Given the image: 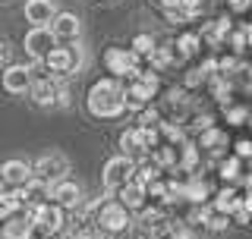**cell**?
<instances>
[{
  "label": "cell",
  "instance_id": "obj_1",
  "mask_svg": "<svg viewBox=\"0 0 252 239\" xmlns=\"http://www.w3.org/2000/svg\"><path fill=\"white\" fill-rule=\"evenodd\" d=\"M85 110L94 120H117L126 114V101H123V82L120 79H94L85 91Z\"/></svg>",
  "mask_w": 252,
  "mask_h": 239
},
{
  "label": "cell",
  "instance_id": "obj_2",
  "mask_svg": "<svg viewBox=\"0 0 252 239\" xmlns=\"http://www.w3.org/2000/svg\"><path fill=\"white\" fill-rule=\"evenodd\" d=\"M158 89H161V82H158V73H152V69H139L136 76H129L123 82L126 110H136L139 114L142 107H148L158 98Z\"/></svg>",
  "mask_w": 252,
  "mask_h": 239
},
{
  "label": "cell",
  "instance_id": "obj_3",
  "mask_svg": "<svg viewBox=\"0 0 252 239\" xmlns=\"http://www.w3.org/2000/svg\"><path fill=\"white\" fill-rule=\"evenodd\" d=\"M82 66H85L82 44H57L44 57V69H47V76H54V79H69V76H76Z\"/></svg>",
  "mask_w": 252,
  "mask_h": 239
},
{
  "label": "cell",
  "instance_id": "obj_4",
  "mask_svg": "<svg viewBox=\"0 0 252 239\" xmlns=\"http://www.w3.org/2000/svg\"><path fill=\"white\" fill-rule=\"evenodd\" d=\"M92 220L98 224L104 233L114 239V236H120V233H126V230L132 227V214L123 208L117 198H110V195H104V198H98V208H94V214H92Z\"/></svg>",
  "mask_w": 252,
  "mask_h": 239
},
{
  "label": "cell",
  "instance_id": "obj_5",
  "mask_svg": "<svg viewBox=\"0 0 252 239\" xmlns=\"http://www.w3.org/2000/svg\"><path fill=\"white\" fill-rule=\"evenodd\" d=\"M32 227H35V236H63L66 233V211L57 208L54 202H41L29 208Z\"/></svg>",
  "mask_w": 252,
  "mask_h": 239
},
{
  "label": "cell",
  "instance_id": "obj_6",
  "mask_svg": "<svg viewBox=\"0 0 252 239\" xmlns=\"http://www.w3.org/2000/svg\"><path fill=\"white\" fill-rule=\"evenodd\" d=\"M66 173H69V157L63 151H44V154H38L32 161V177L38 182H44V186L66 179Z\"/></svg>",
  "mask_w": 252,
  "mask_h": 239
},
{
  "label": "cell",
  "instance_id": "obj_7",
  "mask_svg": "<svg viewBox=\"0 0 252 239\" xmlns=\"http://www.w3.org/2000/svg\"><path fill=\"white\" fill-rule=\"evenodd\" d=\"M158 142H161V139H158V129H145V126H129V129L120 132L123 157H129V161H136V157H148Z\"/></svg>",
  "mask_w": 252,
  "mask_h": 239
},
{
  "label": "cell",
  "instance_id": "obj_8",
  "mask_svg": "<svg viewBox=\"0 0 252 239\" xmlns=\"http://www.w3.org/2000/svg\"><path fill=\"white\" fill-rule=\"evenodd\" d=\"M104 69L110 73V79H120V82H126L129 76H136L139 69H142V60L129 51V47L114 44V47H107V51H104Z\"/></svg>",
  "mask_w": 252,
  "mask_h": 239
},
{
  "label": "cell",
  "instance_id": "obj_9",
  "mask_svg": "<svg viewBox=\"0 0 252 239\" xmlns=\"http://www.w3.org/2000/svg\"><path fill=\"white\" fill-rule=\"evenodd\" d=\"M132 177H136V161L117 154V157H110L104 164V170H101V186H104L107 195H114L117 189H123L126 182H132Z\"/></svg>",
  "mask_w": 252,
  "mask_h": 239
},
{
  "label": "cell",
  "instance_id": "obj_10",
  "mask_svg": "<svg viewBox=\"0 0 252 239\" xmlns=\"http://www.w3.org/2000/svg\"><path fill=\"white\" fill-rule=\"evenodd\" d=\"M47 202H54L57 208L63 211H76V208H82V202H85V195H82V186H79L76 179H60V182H54L51 189H47Z\"/></svg>",
  "mask_w": 252,
  "mask_h": 239
},
{
  "label": "cell",
  "instance_id": "obj_11",
  "mask_svg": "<svg viewBox=\"0 0 252 239\" xmlns=\"http://www.w3.org/2000/svg\"><path fill=\"white\" fill-rule=\"evenodd\" d=\"M32 79H35V69L29 63H6L3 73H0V85H3L6 94H29Z\"/></svg>",
  "mask_w": 252,
  "mask_h": 239
},
{
  "label": "cell",
  "instance_id": "obj_12",
  "mask_svg": "<svg viewBox=\"0 0 252 239\" xmlns=\"http://www.w3.org/2000/svg\"><path fill=\"white\" fill-rule=\"evenodd\" d=\"M47 29L57 44H79V38H82V19L76 13H57Z\"/></svg>",
  "mask_w": 252,
  "mask_h": 239
},
{
  "label": "cell",
  "instance_id": "obj_13",
  "mask_svg": "<svg viewBox=\"0 0 252 239\" xmlns=\"http://www.w3.org/2000/svg\"><path fill=\"white\" fill-rule=\"evenodd\" d=\"M57 91H60V79H54L47 73H35L29 98H32V104H38V107H57Z\"/></svg>",
  "mask_w": 252,
  "mask_h": 239
},
{
  "label": "cell",
  "instance_id": "obj_14",
  "mask_svg": "<svg viewBox=\"0 0 252 239\" xmlns=\"http://www.w3.org/2000/svg\"><path fill=\"white\" fill-rule=\"evenodd\" d=\"M22 47H26L29 60L44 63V57L54 51V47H57V41H54L51 29H29V31H26V38H22Z\"/></svg>",
  "mask_w": 252,
  "mask_h": 239
},
{
  "label": "cell",
  "instance_id": "obj_15",
  "mask_svg": "<svg viewBox=\"0 0 252 239\" xmlns=\"http://www.w3.org/2000/svg\"><path fill=\"white\" fill-rule=\"evenodd\" d=\"M0 182L6 189H26L32 182V164L22 157H10V161L0 164Z\"/></svg>",
  "mask_w": 252,
  "mask_h": 239
},
{
  "label": "cell",
  "instance_id": "obj_16",
  "mask_svg": "<svg viewBox=\"0 0 252 239\" xmlns=\"http://www.w3.org/2000/svg\"><path fill=\"white\" fill-rule=\"evenodd\" d=\"M22 13H26V22H32V29H47L60 10L54 0H26Z\"/></svg>",
  "mask_w": 252,
  "mask_h": 239
},
{
  "label": "cell",
  "instance_id": "obj_17",
  "mask_svg": "<svg viewBox=\"0 0 252 239\" xmlns=\"http://www.w3.org/2000/svg\"><path fill=\"white\" fill-rule=\"evenodd\" d=\"M35 236V227H32V217H29V208L6 217L0 224V239H32Z\"/></svg>",
  "mask_w": 252,
  "mask_h": 239
},
{
  "label": "cell",
  "instance_id": "obj_18",
  "mask_svg": "<svg viewBox=\"0 0 252 239\" xmlns=\"http://www.w3.org/2000/svg\"><path fill=\"white\" fill-rule=\"evenodd\" d=\"M110 198H117V202H120V205H123V208L129 211V214H139V211L148 205V192H145V186H139L136 179H132V182H126L123 189H117V192L110 195Z\"/></svg>",
  "mask_w": 252,
  "mask_h": 239
},
{
  "label": "cell",
  "instance_id": "obj_19",
  "mask_svg": "<svg viewBox=\"0 0 252 239\" xmlns=\"http://www.w3.org/2000/svg\"><path fill=\"white\" fill-rule=\"evenodd\" d=\"M236 208H240V192H236V186H224L220 192L211 195V211L215 214H227V217H230Z\"/></svg>",
  "mask_w": 252,
  "mask_h": 239
},
{
  "label": "cell",
  "instance_id": "obj_20",
  "mask_svg": "<svg viewBox=\"0 0 252 239\" xmlns=\"http://www.w3.org/2000/svg\"><path fill=\"white\" fill-rule=\"evenodd\" d=\"M26 211V195H22V189H6L3 195H0V224H3L6 217H13V214Z\"/></svg>",
  "mask_w": 252,
  "mask_h": 239
},
{
  "label": "cell",
  "instance_id": "obj_21",
  "mask_svg": "<svg viewBox=\"0 0 252 239\" xmlns=\"http://www.w3.org/2000/svg\"><path fill=\"white\" fill-rule=\"evenodd\" d=\"M199 47H202V35H199V31H180L177 41H173V51L180 54V60L199 54Z\"/></svg>",
  "mask_w": 252,
  "mask_h": 239
},
{
  "label": "cell",
  "instance_id": "obj_22",
  "mask_svg": "<svg viewBox=\"0 0 252 239\" xmlns=\"http://www.w3.org/2000/svg\"><path fill=\"white\" fill-rule=\"evenodd\" d=\"M199 148H205V151H220V148H227V132L218 129V126H211V129L199 132Z\"/></svg>",
  "mask_w": 252,
  "mask_h": 239
},
{
  "label": "cell",
  "instance_id": "obj_23",
  "mask_svg": "<svg viewBox=\"0 0 252 239\" xmlns=\"http://www.w3.org/2000/svg\"><path fill=\"white\" fill-rule=\"evenodd\" d=\"M155 47H158V41H155V35H148V31H139V35H136V38L129 41V51L136 54L139 60H142V57L148 60V57L155 54Z\"/></svg>",
  "mask_w": 252,
  "mask_h": 239
},
{
  "label": "cell",
  "instance_id": "obj_24",
  "mask_svg": "<svg viewBox=\"0 0 252 239\" xmlns=\"http://www.w3.org/2000/svg\"><path fill=\"white\" fill-rule=\"evenodd\" d=\"M224 117L230 126H243V123H249V107L246 104H224Z\"/></svg>",
  "mask_w": 252,
  "mask_h": 239
},
{
  "label": "cell",
  "instance_id": "obj_25",
  "mask_svg": "<svg viewBox=\"0 0 252 239\" xmlns=\"http://www.w3.org/2000/svg\"><path fill=\"white\" fill-rule=\"evenodd\" d=\"M220 177H224L227 182L243 179V161H240V157H230V161H224V164H220Z\"/></svg>",
  "mask_w": 252,
  "mask_h": 239
},
{
  "label": "cell",
  "instance_id": "obj_26",
  "mask_svg": "<svg viewBox=\"0 0 252 239\" xmlns=\"http://www.w3.org/2000/svg\"><path fill=\"white\" fill-rule=\"evenodd\" d=\"M205 79H208V69H205V66H195V69H189V73H186L183 82H186V89H195V85L205 82Z\"/></svg>",
  "mask_w": 252,
  "mask_h": 239
},
{
  "label": "cell",
  "instance_id": "obj_27",
  "mask_svg": "<svg viewBox=\"0 0 252 239\" xmlns=\"http://www.w3.org/2000/svg\"><path fill=\"white\" fill-rule=\"evenodd\" d=\"M227 224H230V217H227V214H215V211H211L208 227H205V230H215V233H220V230H227Z\"/></svg>",
  "mask_w": 252,
  "mask_h": 239
},
{
  "label": "cell",
  "instance_id": "obj_28",
  "mask_svg": "<svg viewBox=\"0 0 252 239\" xmlns=\"http://www.w3.org/2000/svg\"><path fill=\"white\" fill-rule=\"evenodd\" d=\"M233 148H236V151H233V157H240V161H246V157H252V142H249V139H240Z\"/></svg>",
  "mask_w": 252,
  "mask_h": 239
},
{
  "label": "cell",
  "instance_id": "obj_29",
  "mask_svg": "<svg viewBox=\"0 0 252 239\" xmlns=\"http://www.w3.org/2000/svg\"><path fill=\"white\" fill-rule=\"evenodd\" d=\"M180 10H183L189 19H192V16L202 10V0H180Z\"/></svg>",
  "mask_w": 252,
  "mask_h": 239
},
{
  "label": "cell",
  "instance_id": "obj_30",
  "mask_svg": "<svg viewBox=\"0 0 252 239\" xmlns=\"http://www.w3.org/2000/svg\"><path fill=\"white\" fill-rule=\"evenodd\" d=\"M6 63H10V44H6L3 38H0V69H3Z\"/></svg>",
  "mask_w": 252,
  "mask_h": 239
},
{
  "label": "cell",
  "instance_id": "obj_31",
  "mask_svg": "<svg viewBox=\"0 0 252 239\" xmlns=\"http://www.w3.org/2000/svg\"><path fill=\"white\" fill-rule=\"evenodd\" d=\"M155 3L161 6L164 13H167V10H177V6H180V0H155Z\"/></svg>",
  "mask_w": 252,
  "mask_h": 239
},
{
  "label": "cell",
  "instance_id": "obj_32",
  "mask_svg": "<svg viewBox=\"0 0 252 239\" xmlns=\"http://www.w3.org/2000/svg\"><path fill=\"white\" fill-rule=\"evenodd\" d=\"M227 6H233V10H249V0H224Z\"/></svg>",
  "mask_w": 252,
  "mask_h": 239
},
{
  "label": "cell",
  "instance_id": "obj_33",
  "mask_svg": "<svg viewBox=\"0 0 252 239\" xmlns=\"http://www.w3.org/2000/svg\"><path fill=\"white\" fill-rule=\"evenodd\" d=\"M32 239H66V236H32Z\"/></svg>",
  "mask_w": 252,
  "mask_h": 239
},
{
  "label": "cell",
  "instance_id": "obj_34",
  "mask_svg": "<svg viewBox=\"0 0 252 239\" xmlns=\"http://www.w3.org/2000/svg\"><path fill=\"white\" fill-rule=\"evenodd\" d=\"M3 192H6V186H3V182H0V195H3Z\"/></svg>",
  "mask_w": 252,
  "mask_h": 239
},
{
  "label": "cell",
  "instance_id": "obj_35",
  "mask_svg": "<svg viewBox=\"0 0 252 239\" xmlns=\"http://www.w3.org/2000/svg\"><path fill=\"white\" fill-rule=\"evenodd\" d=\"M249 6H252V0H249Z\"/></svg>",
  "mask_w": 252,
  "mask_h": 239
}]
</instances>
